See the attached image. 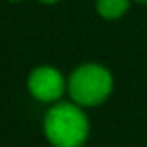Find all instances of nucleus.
Returning <instances> with one entry per match:
<instances>
[{"label":"nucleus","mask_w":147,"mask_h":147,"mask_svg":"<svg viewBox=\"0 0 147 147\" xmlns=\"http://www.w3.org/2000/svg\"><path fill=\"white\" fill-rule=\"evenodd\" d=\"M88 119L76 102H60L47 112L45 134L54 147H80L88 140Z\"/></svg>","instance_id":"1"},{"label":"nucleus","mask_w":147,"mask_h":147,"mask_svg":"<svg viewBox=\"0 0 147 147\" xmlns=\"http://www.w3.org/2000/svg\"><path fill=\"white\" fill-rule=\"evenodd\" d=\"M114 80L108 69L97 63L78 67L69 78V93L78 106H97L110 95Z\"/></svg>","instance_id":"2"},{"label":"nucleus","mask_w":147,"mask_h":147,"mask_svg":"<svg viewBox=\"0 0 147 147\" xmlns=\"http://www.w3.org/2000/svg\"><path fill=\"white\" fill-rule=\"evenodd\" d=\"M65 90V80L61 73L54 67L43 65L32 71L28 76V91L41 102H52L61 97Z\"/></svg>","instance_id":"3"},{"label":"nucleus","mask_w":147,"mask_h":147,"mask_svg":"<svg viewBox=\"0 0 147 147\" xmlns=\"http://www.w3.org/2000/svg\"><path fill=\"white\" fill-rule=\"evenodd\" d=\"M130 0H97V11L104 19H117L125 15Z\"/></svg>","instance_id":"4"},{"label":"nucleus","mask_w":147,"mask_h":147,"mask_svg":"<svg viewBox=\"0 0 147 147\" xmlns=\"http://www.w3.org/2000/svg\"><path fill=\"white\" fill-rule=\"evenodd\" d=\"M39 2H43V4H54V2H60V0H39Z\"/></svg>","instance_id":"5"},{"label":"nucleus","mask_w":147,"mask_h":147,"mask_svg":"<svg viewBox=\"0 0 147 147\" xmlns=\"http://www.w3.org/2000/svg\"><path fill=\"white\" fill-rule=\"evenodd\" d=\"M138 2H147V0H138Z\"/></svg>","instance_id":"6"},{"label":"nucleus","mask_w":147,"mask_h":147,"mask_svg":"<svg viewBox=\"0 0 147 147\" xmlns=\"http://www.w3.org/2000/svg\"><path fill=\"white\" fill-rule=\"evenodd\" d=\"M11 2H17V0H11Z\"/></svg>","instance_id":"7"}]
</instances>
